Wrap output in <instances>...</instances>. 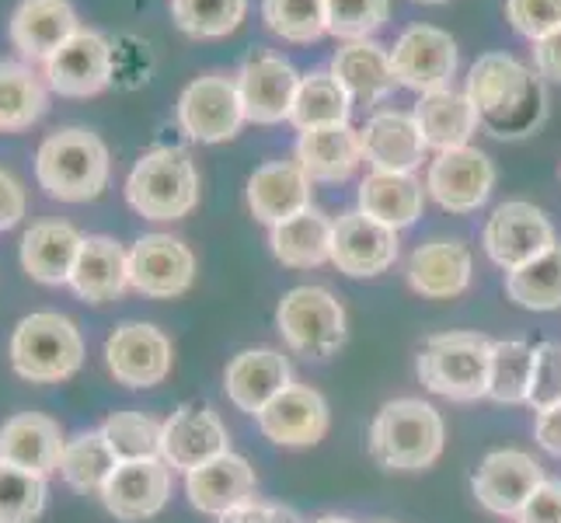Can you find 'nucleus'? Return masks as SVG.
I'll return each mask as SVG.
<instances>
[{
  "mask_svg": "<svg viewBox=\"0 0 561 523\" xmlns=\"http://www.w3.org/2000/svg\"><path fill=\"white\" fill-rule=\"evenodd\" d=\"M171 363H175V349H171V339L158 325L126 321L105 339L108 374L115 377V384L133 387V391L164 384Z\"/></svg>",
  "mask_w": 561,
  "mask_h": 523,
  "instance_id": "9d476101",
  "label": "nucleus"
},
{
  "mask_svg": "<svg viewBox=\"0 0 561 523\" xmlns=\"http://www.w3.org/2000/svg\"><path fill=\"white\" fill-rule=\"evenodd\" d=\"M447 443V422L430 401L394 398L370 425V454L387 471L433 468Z\"/></svg>",
  "mask_w": 561,
  "mask_h": 523,
  "instance_id": "7ed1b4c3",
  "label": "nucleus"
},
{
  "mask_svg": "<svg viewBox=\"0 0 561 523\" xmlns=\"http://www.w3.org/2000/svg\"><path fill=\"white\" fill-rule=\"evenodd\" d=\"M289 384V360L276 349H244L224 371V391L244 416H259Z\"/></svg>",
  "mask_w": 561,
  "mask_h": 523,
  "instance_id": "393cba45",
  "label": "nucleus"
},
{
  "mask_svg": "<svg viewBox=\"0 0 561 523\" xmlns=\"http://www.w3.org/2000/svg\"><path fill=\"white\" fill-rule=\"evenodd\" d=\"M25 209H28V200H25L22 182H18L11 171L0 168V230H11L14 224H22Z\"/></svg>",
  "mask_w": 561,
  "mask_h": 523,
  "instance_id": "8fccbe9b",
  "label": "nucleus"
},
{
  "mask_svg": "<svg viewBox=\"0 0 561 523\" xmlns=\"http://www.w3.org/2000/svg\"><path fill=\"white\" fill-rule=\"evenodd\" d=\"M534 70L540 77L561 81V29H554L551 35L537 38V43H534Z\"/></svg>",
  "mask_w": 561,
  "mask_h": 523,
  "instance_id": "603ef678",
  "label": "nucleus"
},
{
  "mask_svg": "<svg viewBox=\"0 0 561 523\" xmlns=\"http://www.w3.org/2000/svg\"><path fill=\"white\" fill-rule=\"evenodd\" d=\"M46 510V478L0 461V523H35Z\"/></svg>",
  "mask_w": 561,
  "mask_h": 523,
  "instance_id": "37998d69",
  "label": "nucleus"
},
{
  "mask_svg": "<svg viewBox=\"0 0 561 523\" xmlns=\"http://www.w3.org/2000/svg\"><path fill=\"white\" fill-rule=\"evenodd\" d=\"M81 32L70 0H22L14 8L8 35L25 64H49L70 38Z\"/></svg>",
  "mask_w": 561,
  "mask_h": 523,
  "instance_id": "6ab92c4d",
  "label": "nucleus"
},
{
  "mask_svg": "<svg viewBox=\"0 0 561 523\" xmlns=\"http://www.w3.org/2000/svg\"><path fill=\"white\" fill-rule=\"evenodd\" d=\"M259 492V478L255 468L234 451H227L220 457H213L199 464L196 471L185 475V496L188 502L206 516H224L230 510L244 507Z\"/></svg>",
  "mask_w": 561,
  "mask_h": 523,
  "instance_id": "5701e85b",
  "label": "nucleus"
},
{
  "mask_svg": "<svg viewBox=\"0 0 561 523\" xmlns=\"http://www.w3.org/2000/svg\"><path fill=\"white\" fill-rule=\"evenodd\" d=\"M255 419L262 436L273 440L276 447H314V443L324 440L328 425H332L328 401L321 398V391L307 384H289Z\"/></svg>",
  "mask_w": 561,
  "mask_h": 523,
  "instance_id": "a211bd4d",
  "label": "nucleus"
},
{
  "mask_svg": "<svg viewBox=\"0 0 561 523\" xmlns=\"http://www.w3.org/2000/svg\"><path fill=\"white\" fill-rule=\"evenodd\" d=\"M350 112H353V99H350V91L339 84V77L332 70H314L300 77L289 123L300 133L318 129V126H345L350 123Z\"/></svg>",
  "mask_w": 561,
  "mask_h": 523,
  "instance_id": "c9c22d12",
  "label": "nucleus"
},
{
  "mask_svg": "<svg viewBox=\"0 0 561 523\" xmlns=\"http://www.w3.org/2000/svg\"><path fill=\"white\" fill-rule=\"evenodd\" d=\"M311 206V179L297 161H273L248 179V209L259 224L276 227Z\"/></svg>",
  "mask_w": 561,
  "mask_h": 523,
  "instance_id": "bb28decb",
  "label": "nucleus"
},
{
  "mask_svg": "<svg viewBox=\"0 0 561 523\" xmlns=\"http://www.w3.org/2000/svg\"><path fill=\"white\" fill-rule=\"evenodd\" d=\"M412 115H415L425 144H430L436 154L454 150V147H468L481 126L478 109L471 105L468 91H454V88L419 94V105Z\"/></svg>",
  "mask_w": 561,
  "mask_h": 523,
  "instance_id": "2f4dec72",
  "label": "nucleus"
},
{
  "mask_svg": "<svg viewBox=\"0 0 561 523\" xmlns=\"http://www.w3.org/2000/svg\"><path fill=\"white\" fill-rule=\"evenodd\" d=\"M248 0H171V22L192 38H224L238 32Z\"/></svg>",
  "mask_w": 561,
  "mask_h": 523,
  "instance_id": "a19ab883",
  "label": "nucleus"
},
{
  "mask_svg": "<svg viewBox=\"0 0 561 523\" xmlns=\"http://www.w3.org/2000/svg\"><path fill=\"white\" fill-rule=\"evenodd\" d=\"M265 29L286 43H318L328 35V4L324 0H262Z\"/></svg>",
  "mask_w": 561,
  "mask_h": 523,
  "instance_id": "ea45409f",
  "label": "nucleus"
},
{
  "mask_svg": "<svg viewBox=\"0 0 561 523\" xmlns=\"http://www.w3.org/2000/svg\"><path fill=\"white\" fill-rule=\"evenodd\" d=\"M377 523H394V520H377Z\"/></svg>",
  "mask_w": 561,
  "mask_h": 523,
  "instance_id": "4d7b16f0",
  "label": "nucleus"
},
{
  "mask_svg": "<svg viewBox=\"0 0 561 523\" xmlns=\"http://www.w3.org/2000/svg\"><path fill=\"white\" fill-rule=\"evenodd\" d=\"M84 235L67 220H38L22 238V269L43 286L70 283Z\"/></svg>",
  "mask_w": 561,
  "mask_h": 523,
  "instance_id": "c85d7f7f",
  "label": "nucleus"
},
{
  "mask_svg": "<svg viewBox=\"0 0 561 523\" xmlns=\"http://www.w3.org/2000/svg\"><path fill=\"white\" fill-rule=\"evenodd\" d=\"M119 468V457L108 447V440L102 430H88L77 433L64 443L60 454V478L73 492H99L105 489V481L112 478V471Z\"/></svg>",
  "mask_w": 561,
  "mask_h": 523,
  "instance_id": "e433bc0d",
  "label": "nucleus"
},
{
  "mask_svg": "<svg viewBox=\"0 0 561 523\" xmlns=\"http://www.w3.org/2000/svg\"><path fill=\"white\" fill-rule=\"evenodd\" d=\"M489 259L513 273V269H524L527 262L540 259L545 251L558 245L554 227L545 217V209H537L527 200H510L495 206V213L485 224V235H481Z\"/></svg>",
  "mask_w": 561,
  "mask_h": 523,
  "instance_id": "1a4fd4ad",
  "label": "nucleus"
},
{
  "mask_svg": "<svg viewBox=\"0 0 561 523\" xmlns=\"http://www.w3.org/2000/svg\"><path fill=\"white\" fill-rule=\"evenodd\" d=\"M419 4H443V0H419Z\"/></svg>",
  "mask_w": 561,
  "mask_h": 523,
  "instance_id": "6e6d98bb",
  "label": "nucleus"
},
{
  "mask_svg": "<svg viewBox=\"0 0 561 523\" xmlns=\"http://www.w3.org/2000/svg\"><path fill=\"white\" fill-rule=\"evenodd\" d=\"M220 523H300V516L286 507H273V502L251 499V502H244V507L224 513Z\"/></svg>",
  "mask_w": 561,
  "mask_h": 523,
  "instance_id": "3c124183",
  "label": "nucleus"
},
{
  "mask_svg": "<svg viewBox=\"0 0 561 523\" xmlns=\"http://www.w3.org/2000/svg\"><path fill=\"white\" fill-rule=\"evenodd\" d=\"M527 405L534 412L561 405V342L534 345V380H530Z\"/></svg>",
  "mask_w": 561,
  "mask_h": 523,
  "instance_id": "a18cd8bd",
  "label": "nucleus"
},
{
  "mask_svg": "<svg viewBox=\"0 0 561 523\" xmlns=\"http://www.w3.org/2000/svg\"><path fill=\"white\" fill-rule=\"evenodd\" d=\"M545 481L540 464L524 451H492L474 471V496L495 516H516Z\"/></svg>",
  "mask_w": 561,
  "mask_h": 523,
  "instance_id": "412c9836",
  "label": "nucleus"
},
{
  "mask_svg": "<svg viewBox=\"0 0 561 523\" xmlns=\"http://www.w3.org/2000/svg\"><path fill=\"white\" fill-rule=\"evenodd\" d=\"M506 297L524 311H558L561 307V245L545 251L524 269L506 273Z\"/></svg>",
  "mask_w": 561,
  "mask_h": 523,
  "instance_id": "4c0bfd02",
  "label": "nucleus"
},
{
  "mask_svg": "<svg viewBox=\"0 0 561 523\" xmlns=\"http://www.w3.org/2000/svg\"><path fill=\"white\" fill-rule=\"evenodd\" d=\"M314 523H356V520H350V516H321Z\"/></svg>",
  "mask_w": 561,
  "mask_h": 523,
  "instance_id": "5fc2aeb1",
  "label": "nucleus"
},
{
  "mask_svg": "<svg viewBox=\"0 0 561 523\" xmlns=\"http://www.w3.org/2000/svg\"><path fill=\"white\" fill-rule=\"evenodd\" d=\"M495 189V164L478 147L439 150L425 171V192L450 213H474L489 203Z\"/></svg>",
  "mask_w": 561,
  "mask_h": 523,
  "instance_id": "9b49d317",
  "label": "nucleus"
},
{
  "mask_svg": "<svg viewBox=\"0 0 561 523\" xmlns=\"http://www.w3.org/2000/svg\"><path fill=\"white\" fill-rule=\"evenodd\" d=\"M171 496V468L161 457L150 461H119V468L102 489L105 510L123 523H140L164 510Z\"/></svg>",
  "mask_w": 561,
  "mask_h": 523,
  "instance_id": "aec40b11",
  "label": "nucleus"
},
{
  "mask_svg": "<svg viewBox=\"0 0 561 523\" xmlns=\"http://www.w3.org/2000/svg\"><path fill=\"white\" fill-rule=\"evenodd\" d=\"M230 451V433L220 422V416L206 405H182L179 412L164 419L161 430V461L171 471H196L199 464L220 457Z\"/></svg>",
  "mask_w": 561,
  "mask_h": 523,
  "instance_id": "f3484780",
  "label": "nucleus"
},
{
  "mask_svg": "<svg viewBox=\"0 0 561 523\" xmlns=\"http://www.w3.org/2000/svg\"><path fill=\"white\" fill-rule=\"evenodd\" d=\"M332 73L339 84L350 91V99L359 105H377L394 91V67L391 49H383L374 38H356V43H342L332 56Z\"/></svg>",
  "mask_w": 561,
  "mask_h": 523,
  "instance_id": "c756f323",
  "label": "nucleus"
},
{
  "mask_svg": "<svg viewBox=\"0 0 561 523\" xmlns=\"http://www.w3.org/2000/svg\"><path fill=\"white\" fill-rule=\"evenodd\" d=\"M534 440L548 454L561 457V405H551V409L537 412V419H534Z\"/></svg>",
  "mask_w": 561,
  "mask_h": 523,
  "instance_id": "864d4df0",
  "label": "nucleus"
},
{
  "mask_svg": "<svg viewBox=\"0 0 561 523\" xmlns=\"http://www.w3.org/2000/svg\"><path fill=\"white\" fill-rule=\"evenodd\" d=\"M126 203L144 220H182L199 206V171L182 147H153L140 154L126 179Z\"/></svg>",
  "mask_w": 561,
  "mask_h": 523,
  "instance_id": "20e7f679",
  "label": "nucleus"
},
{
  "mask_svg": "<svg viewBox=\"0 0 561 523\" xmlns=\"http://www.w3.org/2000/svg\"><path fill=\"white\" fill-rule=\"evenodd\" d=\"M112 56H115V81L112 84H123V88H137L147 81L150 73V53L140 38H119L112 43Z\"/></svg>",
  "mask_w": 561,
  "mask_h": 523,
  "instance_id": "de8ad7c7",
  "label": "nucleus"
},
{
  "mask_svg": "<svg viewBox=\"0 0 561 523\" xmlns=\"http://www.w3.org/2000/svg\"><path fill=\"white\" fill-rule=\"evenodd\" d=\"M112 174L108 147L99 133L84 126L56 129L38 144L35 182L56 203H91L99 200Z\"/></svg>",
  "mask_w": 561,
  "mask_h": 523,
  "instance_id": "f03ea898",
  "label": "nucleus"
},
{
  "mask_svg": "<svg viewBox=\"0 0 561 523\" xmlns=\"http://www.w3.org/2000/svg\"><path fill=\"white\" fill-rule=\"evenodd\" d=\"M328 4V35L342 43L370 38L377 29H383L391 14V0H324Z\"/></svg>",
  "mask_w": 561,
  "mask_h": 523,
  "instance_id": "c03bdc74",
  "label": "nucleus"
},
{
  "mask_svg": "<svg viewBox=\"0 0 561 523\" xmlns=\"http://www.w3.org/2000/svg\"><path fill=\"white\" fill-rule=\"evenodd\" d=\"M297 164L311 182H345L363 164L359 129L345 126H318L304 129L297 140Z\"/></svg>",
  "mask_w": 561,
  "mask_h": 523,
  "instance_id": "7c9ffc66",
  "label": "nucleus"
},
{
  "mask_svg": "<svg viewBox=\"0 0 561 523\" xmlns=\"http://www.w3.org/2000/svg\"><path fill=\"white\" fill-rule=\"evenodd\" d=\"M332 224L321 209L307 206L297 217H289L273 227L268 245L273 255L286 269H318L324 262H332Z\"/></svg>",
  "mask_w": 561,
  "mask_h": 523,
  "instance_id": "72a5a7b5",
  "label": "nucleus"
},
{
  "mask_svg": "<svg viewBox=\"0 0 561 523\" xmlns=\"http://www.w3.org/2000/svg\"><path fill=\"white\" fill-rule=\"evenodd\" d=\"M161 430H164V422L144 412H112L102 422V433L119 461L161 457Z\"/></svg>",
  "mask_w": 561,
  "mask_h": 523,
  "instance_id": "79ce46f5",
  "label": "nucleus"
},
{
  "mask_svg": "<svg viewBox=\"0 0 561 523\" xmlns=\"http://www.w3.org/2000/svg\"><path fill=\"white\" fill-rule=\"evenodd\" d=\"M43 77L49 91L64 94V99H91V94H102L115 81L112 43L102 32L81 29L46 64Z\"/></svg>",
  "mask_w": 561,
  "mask_h": 523,
  "instance_id": "dca6fc26",
  "label": "nucleus"
},
{
  "mask_svg": "<svg viewBox=\"0 0 561 523\" xmlns=\"http://www.w3.org/2000/svg\"><path fill=\"white\" fill-rule=\"evenodd\" d=\"M394 81L419 94H430L450 84L457 73V43L450 32L436 25H412L398 35L391 49Z\"/></svg>",
  "mask_w": 561,
  "mask_h": 523,
  "instance_id": "4468645a",
  "label": "nucleus"
},
{
  "mask_svg": "<svg viewBox=\"0 0 561 523\" xmlns=\"http://www.w3.org/2000/svg\"><path fill=\"white\" fill-rule=\"evenodd\" d=\"M359 140H363V161L374 171L415 174V168L425 161V150H430L415 115L398 109L374 112L359 129Z\"/></svg>",
  "mask_w": 561,
  "mask_h": 523,
  "instance_id": "4be33fe9",
  "label": "nucleus"
},
{
  "mask_svg": "<svg viewBox=\"0 0 561 523\" xmlns=\"http://www.w3.org/2000/svg\"><path fill=\"white\" fill-rule=\"evenodd\" d=\"M474 276L471 248L457 238H436L430 245H419L409 259V286L419 297L430 300H454L468 294Z\"/></svg>",
  "mask_w": 561,
  "mask_h": 523,
  "instance_id": "b1692460",
  "label": "nucleus"
},
{
  "mask_svg": "<svg viewBox=\"0 0 561 523\" xmlns=\"http://www.w3.org/2000/svg\"><path fill=\"white\" fill-rule=\"evenodd\" d=\"M534 380V345L519 339L492 342L489 398L499 405H527Z\"/></svg>",
  "mask_w": 561,
  "mask_h": 523,
  "instance_id": "58836bf2",
  "label": "nucleus"
},
{
  "mask_svg": "<svg viewBox=\"0 0 561 523\" xmlns=\"http://www.w3.org/2000/svg\"><path fill=\"white\" fill-rule=\"evenodd\" d=\"M492 339L478 332H443L425 339L419 353V380L447 401L489 398Z\"/></svg>",
  "mask_w": 561,
  "mask_h": 523,
  "instance_id": "423d86ee",
  "label": "nucleus"
},
{
  "mask_svg": "<svg viewBox=\"0 0 561 523\" xmlns=\"http://www.w3.org/2000/svg\"><path fill=\"white\" fill-rule=\"evenodd\" d=\"M67 286L88 304L119 300L129 289V251L108 235H88Z\"/></svg>",
  "mask_w": 561,
  "mask_h": 523,
  "instance_id": "a878e982",
  "label": "nucleus"
},
{
  "mask_svg": "<svg viewBox=\"0 0 561 523\" xmlns=\"http://www.w3.org/2000/svg\"><path fill=\"white\" fill-rule=\"evenodd\" d=\"M64 433L60 422L38 412L11 416L0 425V461L18 464L32 475H53L60 471V454H64Z\"/></svg>",
  "mask_w": 561,
  "mask_h": 523,
  "instance_id": "cd10ccee",
  "label": "nucleus"
},
{
  "mask_svg": "<svg viewBox=\"0 0 561 523\" xmlns=\"http://www.w3.org/2000/svg\"><path fill=\"white\" fill-rule=\"evenodd\" d=\"M11 366L22 380L60 384L73 377L84 363V339L67 315L35 311L18 321L11 336Z\"/></svg>",
  "mask_w": 561,
  "mask_h": 523,
  "instance_id": "39448f33",
  "label": "nucleus"
},
{
  "mask_svg": "<svg viewBox=\"0 0 561 523\" xmlns=\"http://www.w3.org/2000/svg\"><path fill=\"white\" fill-rule=\"evenodd\" d=\"M244 105L238 94V81L224 73L196 77L179 99V126L188 140L199 144H224L234 140L244 126Z\"/></svg>",
  "mask_w": 561,
  "mask_h": 523,
  "instance_id": "6e6552de",
  "label": "nucleus"
},
{
  "mask_svg": "<svg viewBox=\"0 0 561 523\" xmlns=\"http://www.w3.org/2000/svg\"><path fill=\"white\" fill-rule=\"evenodd\" d=\"M276 325L283 342L304 360H332L350 336L342 300L324 286H297L283 294Z\"/></svg>",
  "mask_w": 561,
  "mask_h": 523,
  "instance_id": "0eeeda50",
  "label": "nucleus"
},
{
  "mask_svg": "<svg viewBox=\"0 0 561 523\" xmlns=\"http://www.w3.org/2000/svg\"><path fill=\"white\" fill-rule=\"evenodd\" d=\"M238 94L244 105V120L255 126H276L289 120L297 102V88H300V73L294 64L283 60L279 53L255 49L241 64L238 70Z\"/></svg>",
  "mask_w": 561,
  "mask_h": 523,
  "instance_id": "f8f14e48",
  "label": "nucleus"
},
{
  "mask_svg": "<svg viewBox=\"0 0 561 523\" xmlns=\"http://www.w3.org/2000/svg\"><path fill=\"white\" fill-rule=\"evenodd\" d=\"M398 230L387 227L363 209L342 213L332 224V265L345 276H380L398 262Z\"/></svg>",
  "mask_w": 561,
  "mask_h": 523,
  "instance_id": "2eb2a0df",
  "label": "nucleus"
},
{
  "mask_svg": "<svg viewBox=\"0 0 561 523\" xmlns=\"http://www.w3.org/2000/svg\"><path fill=\"white\" fill-rule=\"evenodd\" d=\"M516 523H561V481H540L537 492L527 499V507L516 513Z\"/></svg>",
  "mask_w": 561,
  "mask_h": 523,
  "instance_id": "09e8293b",
  "label": "nucleus"
},
{
  "mask_svg": "<svg viewBox=\"0 0 561 523\" xmlns=\"http://www.w3.org/2000/svg\"><path fill=\"white\" fill-rule=\"evenodd\" d=\"M425 189L415 174L398 171H370L359 185V209L394 230L412 227L422 217Z\"/></svg>",
  "mask_w": 561,
  "mask_h": 523,
  "instance_id": "473e14b6",
  "label": "nucleus"
},
{
  "mask_svg": "<svg viewBox=\"0 0 561 523\" xmlns=\"http://www.w3.org/2000/svg\"><path fill=\"white\" fill-rule=\"evenodd\" d=\"M506 18L519 35L537 43L561 29V0H506Z\"/></svg>",
  "mask_w": 561,
  "mask_h": 523,
  "instance_id": "49530a36",
  "label": "nucleus"
},
{
  "mask_svg": "<svg viewBox=\"0 0 561 523\" xmlns=\"http://www.w3.org/2000/svg\"><path fill=\"white\" fill-rule=\"evenodd\" d=\"M196 283V255L182 238L144 235L129 248V289L153 300L182 297Z\"/></svg>",
  "mask_w": 561,
  "mask_h": 523,
  "instance_id": "ddd939ff",
  "label": "nucleus"
},
{
  "mask_svg": "<svg viewBox=\"0 0 561 523\" xmlns=\"http://www.w3.org/2000/svg\"><path fill=\"white\" fill-rule=\"evenodd\" d=\"M468 99L478 120L499 140H519L534 133L548 115V91L540 73L510 53L478 56L468 73Z\"/></svg>",
  "mask_w": 561,
  "mask_h": 523,
  "instance_id": "f257e3e1",
  "label": "nucleus"
},
{
  "mask_svg": "<svg viewBox=\"0 0 561 523\" xmlns=\"http://www.w3.org/2000/svg\"><path fill=\"white\" fill-rule=\"evenodd\" d=\"M49 112V84L22 60H0V133H22Z\"/></svg>",
  "mask_w": 561,
  "mask_h": 523,
  "instance_id": "f704fd0d",
  "label": "nucleus"
}]
</instances>
